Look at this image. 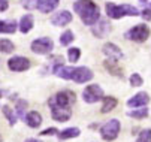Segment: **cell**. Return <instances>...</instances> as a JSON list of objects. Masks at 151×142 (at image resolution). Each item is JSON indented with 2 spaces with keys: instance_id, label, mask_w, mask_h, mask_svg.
<instances>
[{
  "instance_id": "obj_1",
  "label": "cell",
  "mask_w": 151,
  "mask_h": 142,
  "mask_svg": "<svg viewBox=\"0 0 151 142\" xmlns=\"http://www.w3.org/2000/svg\"><path fill=\"white\" fill-rule=\"evenodd\" d=\"M73 11L81 16L85 26H93L99 21V6L91 0H78L73 3Z\"/></svg>"
},
{
  "instance_id": "obj_2",
  "label": "cell",
  "mask_w": 151,
  "mask_h": 142,
  "mask_svg": "<svg viewBox=\"0 0 151 142\" xmlns=\"http://www.w3.org/2000/svg\"><path fill=\"white\" fill-rule=\"evenodd\" d=\"M105 9H106V14L109 18H114V19H120L126 15L129 16H138L139 15V11L135 8V6H130V5H114L111 2H108L105 5Z\"/></svg>"
},
{
  "instance_id": "obj_3",
  "label": "cell",
  "mask_w": 151,
  "mask_h": 142,
  "mask_svg": "<svg viewBox=\"0 0 151 142\" xmlns=\"http://www.w3.org/2000/svg\"><path fill=\"white\" fill-rule=\"evenodd\" d=\"M120 129H121L120 121L117 118H112L109 121H106V123L100 127V136L105 141H114V139H117Z\"/></svg>"
},
{
  "instance_id": "obj_4",
  "label": "cell",
  "mask_w": 151,
  "mask_h": 142,
  "mask_svg": "<svg viewBox=\"0 0 151 142\" xmlns=\"http://www.w3.org/2000/svg\"><path fill=\"white\" fill-rule=\"evenodd\" d=\"M82 99H84V102H87V103H96V102L103 99V90L97 84L87 85L82 91Z\"/></svg>"
},
{
  "instance_id": "obj_5",
  "label": "cell",
  "mask_w": 151,
  "mask_h": 142,
  "mask_svg": "<svg viewBox=\"0 0 151 142\" xmlns=\"http://www.w3.org/2000/svg\"><path fill=\"white\" fill-rule=\"evenodd\" d=\"M148 36H150V29L145 24H138L126 33V37L130 40H135V42H145Z\"/></svg>"
},
{
  "instance_id": "obj_6",
  "label": "cell",
  "mask_w": 151,
  "mask_h": 142,
  "mask_svg": "<svg viewBox=\"0 0 151 142\" xmlns=\"http://www.w3.org/2000/svg\"><path fill=\"white\" fill-rule=\"evenodd\" d=\"M32 51L35 54H40V55H44V54H48L52 51L54 48V42L50 39V37H39L36 40H33L32 42Z\"/></svg>"
},
{
  "instance_id": "obj_7",
  "label": "cell",
  "mask_w": 151,
  "mask_h": 142,
  "mask_svg": "<svg viewBox=\"0 0 151 142\" xmlns=\"http://www.w3.org/2000/svg\"><path fill=\"white\" fill-rule=\"evenodd\" d=\"M48 102H52V103H57L60 106H66V108H70L73 103H75V93H72L70 90H63V91H58L54 97H51Z\"/></svg>"
},
{
  "instance_id": "obj_8",
  "label": "cell",
  "mask_w": 151,
  "mask_h": 142,
  "mask_svg": "<svg viewBox=\"0 0 151 142\" xmlns=\"http://www.w3.org/2000/svg\"><path fill=\"white\" fill-rule=\"evenodd\" d=\"M48 105L51 106V115H52V118L55 121H58V123H64V121H68L72 117V109L70 108L60 106V105L52 103V102H48Z\"/></svg>"
},
{
  "instance_id": "obj_9",
  "label": "cell",
  "mask_w": 151,
  "mask_h": 142,
  "mask_svg": "<svg viewBox=\"0 0 151 142\" xmlns=\"http://www.w3.org/2000/svg\"><path fill=\"white\" fill-rule=\"evenodd\" d=\"M8 67L12 72H24L30 67V60L21 55H15L8 60Z\"/></svg>"
},
{
  "instance_id": "obj_10",
  "label": "cell",
  "mask_w": 151,
  "mask_h": 142,
  "mask_svg": "<svg viewBox=\"0 0 151 142\" xmlns=\"http://www.w3.org/2000/svg\"><path fill=\"white\" fill-rule=\"evenodd\" d=\"M72 79L75 81V82H78V84H85V82H88V81L93 79V72L88 67H85V66L75 67Z\"/></svg>"
},
{
  "instance_id": "obj_11",
  "label": "cell",
  "mask_w": 151,
  "mask_h": 142,
  "mask_svg": "<svg viewBox=\"0 0 151 142\" xmlns=\"http://www.w3.org/2000/svg\"><path fill=\"white\" fill-rule=\"evenodd\" d=\"M72 14L69 11H60L57 14H54L51 16V24L55 26V27H63V26H66L72 21Z\"/></svg>"
},
{
  "instance_id": "obj_12",
  "label": "cell",
  "mask_w": 151,
  "mask_h": 142,
  "mask_svg": "<svg viewBox=\"0 0 151 142\" xmlns=\"http://www.w3.org/2000/svg\"><path fill=\"white\" fill-rule=\"evenodd\" d=\"M148 102H150V96L145 91H141V93L135 94L132 99L127 100V106L129 108H141V106H145Z\"/></svg>"
},
{
  "instance_id": "obj_13",
  "label": "cell",
  "mask_w": 151,
  "mask_h": 142,
  "mask_svg": "<svg viewBox=\"0 0 151 142\" xmlns=\"http://www.w3.org/2000/svg\"><path fill=\"white\" fill-rule=\"evenodd\" d=\"M93 34L96 36V37H105L108 33L111 32V24L106 21V19H100L99 23H96V24H93Z\"/></svg>"
},
{
  "instance_id": "obj_14",
  "label": "cell",
  "mask_w": 151,
  "mask_h": 142,
  "mask_svg": "<svg viewBox=\"0 0 151 142\" xmlns=\"http://www.w3.org/2000/svg\"><path fill=\"white\" fill-rule=\"evenodd\" d=\"M103 54L106 57H109L112 60H120L123 57V52L121 49L115 45V44H105L103 45Z\"/></svg>"
},
{
  "instance_id": "obj_15",
  "label": "cell",
  "mask_w": 151,
  "mask_h": 142,
  "mask_svg": "<svg viewBox=\"0 0 151 142\" xmlns=\"http://www.w3.org/2000/svg\"><path fill=\"white\" fill-rule=\"evenodd\" d=\"M24 121L27 123L29 127L36 129V127H39V126L42 124V115H40L39 112H36V111H32V112L27 114V117H26Z\"/></svg>"
},
{
  "instance_id": "obj_16",
  "label": "cell",
  "mask_w": 151,
  "mask_h": 142,
  "mask_svg": "<svg viewBox=\"0 0 151 142\" xmlns=\"http://www.w3.org/2000/svg\"><path fill=\"white\" fill-rule=\"evenodd\" d=\"M60 0H39V11L42 14H50L58 6Z\"/></svg>"
},
{
  "instance_id": "obj_17",
  "label": "cell",
  "mask_w": 151,
  "mask_h": 142,
  "mask_svg": "<svg viewBox=\"0 0 151 142\" xmlns=\"http://www.w3.org/2000/svg\"><path fill=\"white\" fill-rule=\"evenodd\" d=\"M33 26H35V23H33V16L32 15H24L23 18H21V21H19V24H18V29H19V32L21 33H29L32 29H33Z\"/></svg>"
},
{
  "instance_id": "obj_18",
  "label": "cell",
  "mask_w": 151,
  "mask_h": 142,
  "mask_svg": "<svg viewBox=\"0 0 151 142\" xmlns=\"http://www.w3.org/2000/svg\"><path fill=\"white\" fill-rule=\"evenodd\" d=\"M79 129L78 127H69V129H64L63 132H58L57 136L60 141H64V139H70V138H78L79 136Z\"/></svg>"
},
{
  "instance_id": "obj_19",
  "label": "cell",
  "mask_w": 151,
  "mask_h": 142,
  "mask_svg": "<svg viewBox=\"0 0 151 142\" xmlns=\"http://www.w3.org/2000/svg\"><path fill=\"white\" fill-rule=\"evenodd\" d=\"M118 60H112V58H108L106 62H105V67L109 70V73L115 75V76H120L123 78V73H121V69L118 67Z\"/></svg>"
},
{
  "instance_id": "obj_20",
  "label": "cell",
  "mask_w": 151,
  "mask_h": 142,
  "mask_svg": "<svg viewBox=\"0 0 151 142\" xmlns=\"http://www.w3.org/2000/svg\"><path fill=\"white\" fill-rule=\"evenodd\" d=\"M117 99L115 97H105L103 96V105H102V109H100V112L102 114H106V112H109V111H112L115 106H117Z\"/></svg>"
},
{
  "instance_id": "obj_21",
  "label": "cell",
  "mask_w": 151,
  "mask_h": 142,
  "mask_svg": "<svg viewBox=\"0 0 151 142\" xmlns=\"http://www.w3.org/2000/svg\"><path fill=\"white\" fill-rule=\"evenodd\" d=\"M17 26L15 21H0V33H15Z\"/></svg>"
},
{
  "instance_id": "obj_22",
  "label": "cell",
  "mask_w": 151,
  "mask_h": 142,
  "mask_svg": "<svg viewBox=\"0 0 151 142\" xmlns=\"http://www.w3.org/2000/svg\"><path fill=\"white\" fill-rule=\"evenodd\" d=\"M15 49L14 44L11 42L9 39H0V52H5V54H9Z\"/></svg>"
},
{
  "instance_id": "obj_23",
  "label": "cell",
  "mask_w": 151,
  "mask_h": 142,
  "mask_svg": "<svg viewBox=\"0 0 151 142\" xmlns=\"http://www.w3.org/2000/svg\"><path fill=\"white\" fill-rule=\"evenodd\" d=\"M127 115H129V117H133V118L141 120V118H145V117L148 115V109H147L145 106H141V109H133V111H129V112H127Z\"/></svg>"
},
{
  "instance_id": "obj_24",
  "label": "cell",
  "mask_w": 151,
  "mask_h": 142,
  "mask_svg": "<svg viewBox=\"0 0 151 142\" xmlns=\"http://www.w3.org/2000/svg\"><path fill=\"white\" fill-rule=\"evenodd\" d=\"M26 108H27V102H26V100H18L15 111H17V114H18V117L21 120H26V117H27L26 115Z\"/></svg>"
},
{
  "instance_id": "obj_25",
  "label": "cell",
  "mask_w": 151,
  "mask_h": 142,
  "mask_svg": "<svg viewBox=\"0 0 151 142\" xmlns=\"http://www.w3.org/2000/svg\"><path fill=\"white\" fill-rule=\"evenodd\" d=\"M73 39H75L73 33H72L70 30H66V32L60 36V44H61L63 47H66V45H69L70 42H73Z\"/></svg>"
},
{
  "instance_id": "obj_26",
  "label": "cell",
  "mask_w": 151,
  "mask_h": 142,
  "mask_svg": "<svg viewBox=\"0 0 151 142\" xmlns=\"http://www.w3.org/2000/svg\"><path fill=\"white\" fill-rule=\"evenodd\" d=\"M3 114L6 115V118H8V121H9L11 126H14V124L17 123V115L14 114V111H12L9 106H3Z\"/></svg>"
},
{
  "instance_id": "obj_27",
  "label": "cell",
  "mask_w": 151,
  "mask_h": 142,
  "mask_svg": "<svg viewBox=\"0 0 151 142\" xmlns=\"http://www.w3.org/2000/svg\"><path fill=\"white\" fill-rule=\"evenodd\" d=\"M68 57H69V62H72V63L78 62L79 57H81V49L79 48H70L68 51Z\"/></svg>"
},
{
  "instance_id": "obj_28",
  "label": "cell",
  "mask_w": 151,
  "mask_h": 142,
  "mask_svg": "<svg viewBox=\"0 0 151 142\" xmlns=\"http://www.w3.org/2000/svg\"><path fill=\"white\" fill-rule=\"evenodd\" d=\"M136 142H151V129H145L139 133Z\"/></svg>"
},
{
  "instance_id": "obj_29",
  "label": "cell",
  "mask_w": 151,
  "mask_h": 142,
  "mask_svg": "<svg viewBox=\"0 0 151 142\" xmlns=\"http://www.w3.org/2000/svg\"><path fill=\"white\" fill-rule=\"evenodd\" d=\"M21 5L26 9L32 11V9H37L39 8V0H21Z\"/></svg>"
},
{
  "instance_id": "obj_30",
  "label": "cell",
  "mask_w": 151,
  "mask_h": 142,
  "mask_svg": "<svg viewBox=\"0 0 151 142\" xmlns=\"http://www.w3.org/2000/svg\"><path fill=\"white\" fill-rule=\"evenodd\" d=\"M142 82H144V79L141 78L139 73H132V76H130V85L132 87H141Z\"/></svg>"
},
{
  "instance_id": "obj_31",
  "label": "cell",
  "mask_w": 151,
  "mask_h": 142,
  "mask_svg": "<svg viewBox=\"0 0 151 142\" xmlns=\"http://www.w3.org/2000/svg\"><path fill=\"white\" fill-rule=\"evenodd\" d=\"M57 133H58V130H57L55 127H50V129L42 130L39 135H42V136H52V135H57Z\"/></svg>"
},
{
  "instance_id": "obj_32",
  "label": "cell",
  "mask_w": 151,
  "mask_h": 142,
  "mask_svg": "<svg viewBox=\"0 0 151 142\" xmlns=\"http://www.w3.org/2000/svg\"><path fill=\"white\" fill-rule=\"evenodd\" d=\"M141 15H142V18L145 19V21H151V9H144Z\"/></svg>"
},
{
  "instance_id": "obj_33",
  "label": "cell",
  "mask_w": 151,
  "mask_h": 142,
  "mask_svg": "<svg viewBox=\"0 0 151 142\" xmlns=\"http://www.w3.org/2000/svg\"><path fill=\"white\" fill-rule=\"evenodd\" d=\"M9 8V3H8V0H0V12H3Z\"/></svg>"
},
{
  "instance_id": "obj_34",
  "label": "cell",
  "mask_w": 151,
  "mask_h": 142,
  "mask_svg": "<svg viewBox=\"0 0 151 142\" xmlns=\"http://www.w3.org/2000/svg\"><path fill=\"white\" fill-rule=\"evenodd\" d=\"M24 142H40V141H37V139H27V141H24Z\"/></svg>"
},
{
  "instance_id": "obj_35",
  "label": "cell",
  "mask_w": 151,
  "mask_h": 142,
  "mask_svg": "<svg viewBox=\"0 0 151 142\" xmlns=\"http://www.w3.org/2000/svg\"><path fill=\"white\" fill-rule=\"evenodd\" d=\"M139 2H142V3H145V2H148V0H139Z\"/></svg>"
},
{
  "instance_id": "obj_36",
  "label": "cell",
  "mask_w": 151,
  "mask_h": 142,
  "mask_svg": "<svg viewBox=\"0 0 151 142\" xmlns=\"http://www.w3.org/2000/svg\"><path fill=\"white\" fill-rule=\"evenodd\" d=\"M0 97H2V94H0Z\"/></svg>"
}]
</instances>
